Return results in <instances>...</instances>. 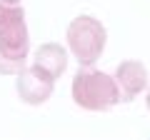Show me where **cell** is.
<instances>
[{"label":"cell","instance_id":"cell-2","mask_svg":"<svg viewBox=\"0 0 150 140\" xmlns=\"http://www.w3.org/2000/svg\"><path fill=\"white\" fill-rule=\"evenodd\" d=\"M105 40H108L105 28L93 15H78L68 25V48L83 68L95 65L100 60L103 50H105Z\"/></svg>","mask_w":150,"mask_h":140},{"label":"cell","instance_id":"cell-7","mask_svg":"<svg viewBox=\"0 0 150 140\" xmlns=\"http://www.w3.org/2000/svg\"><path fill=\"white\" fill-rule=\"evenodd\" d=\"M0 3H8V5H18L20 0H0Z\"/></svg>","mask_w":150,"mask_h":140},{"label":"cell","instance_id":"cell-6","mask_svg":"<svg viewBox=\"0 0 150 140\" xmlns=\"http://www.w3.org/2000/svg\"><path fill=\"white\" fill-rule=\"evenodd\" d=\"M33 65H35L43 75L58 80V78L65 73V68H68V53H65V48H60V45H55V43L40 45V48L35 50Z\"/></svg>","mask_w":150,"mask_h":140},{"label":"cell","instance_id":"cell-5","mask_svg":"<svg viewBox=\"0 0 150 140\" xmlns=\"http://www.w3.org/2000/svg\"><path fill=\"white\" fill-rule=\"evenodd\" d=\"M112 78H115V83L120 88V100H125V103L135 100L145 90V85H148V70L138 60H125V63H120Z\"/></svg>","mask_w":150,"mask_h":140},{"label":"cell","instance_id":"cell-1","mask_svg":"<svg viewBox=\"0 0 150 140\" xmlns=\"http://www.w3.org/2000/svg\"><path fill=\"white\" fill-rule=\"evenodd\" d=\"M73 100L83 110L103 113L120 103V88L115 78L88 65V68H80L73 78Z\"/></svg>","mask_w":150,"mask_h":140},{"label":"cell","instance_id":"cell-8","mask_svg":"<svg viewBox=\"0 0 150 140\" xmlns=\"http://www.w3.org/2000/svg\"><path fill=\"white\" fill-rule=\"evenodd\" d=\"M148 110H150V93H148Z\"/></svg>","mask_w":150,"mask_h":140},{"label":"cell","instance_id":"cell-4","mask_svg":"<svg viewBox=\"0 0 150 140\" xmlns=\"http://www.w3.org/2000/svg\"><path fill=\"white\" fill-rule=\"evenodd\" d=\"M55 80L48 75H43L35 65L30 68H23L18 73V95L28 103V105H40L53 95Z\"/></svg>","mask_w":150,"mask_h":140},{"label":"cell","instance_id":"cell-3","mask_svg":"<svg viewBox=\"0 0 150 140\" xmlns=\"http://www.w3.org/2000/svg\"><path fill=\"white\" fill-rule=\"evenodd\" d=\"M28 28L25 15L18 5L0 3V55L25 65L28 55Z\"/></svg>","mask_w":150,"mask_h":140}]
</instances>
